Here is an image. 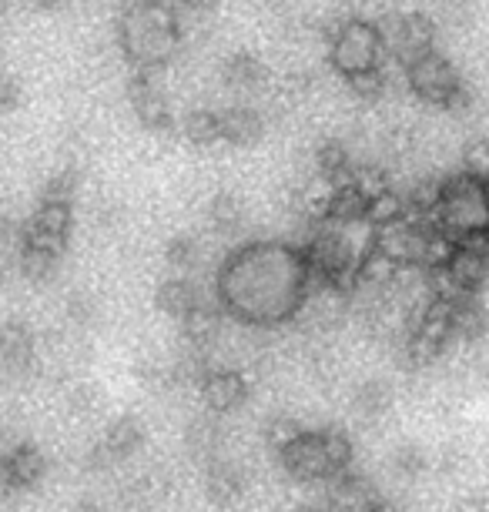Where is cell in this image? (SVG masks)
<instances>
[{"label": "cell", "mask_w": 489, "mask_h": 512, "mask_svg": "<svg viewBox=\"0 0 489 512\" xmlns=\"http://www.w3.org/2000/svg\"><path fill=\"white\" fill-rule=\"evenodd\" d=\"M165 4L181 17V14H208L215 7V0H165Z\"/></svg>", "instance_id": "obj_16"}, {"label": "cell", "mask_w": 489, "mask_h": 512, "mask_svg": "<svg viewBox=\"0 0 489 512\" xmlns=\"http://www.w3.org/2000/svg\"><path fill=\"white\" fill-rule=\"evenodd\" d=\"M382 57H386V51H382L379 27L376 21H369V17H352V21H345L339 31L332 34L329 64L345 81L376 71V67H382Z\"/></svg>", "instance_id": "obj_4"}, {"label": "cell", "mask_w": 489, "mask_h": 512, "mask_svg": "<svg viewBox=\"0 0 489 512\" xmlns=\"http://www.w3.org/2000/svg\"><path fill=\"white\" fill-rule=\"evenodd\" d=\"M17 492V482L11 476V462H7V452H0V499L14 496Z\"/></svg>", "instance_id": "obj_17"}, {"label": "cell", "mask_w": 489, "mask_h": 512, "mask_svg": "<svg viewBox=\"0 0 489 512\" xmlns=\"http://www.w3.org/2000/svg\"><path fill=\"white\" fill-rule=\"evenodd\" d=\"M21 81L11 74H0V114H11L21 108Z\"/></svg>", "instance_id": "obj_15"}, {"label": "cell", "mask_w": 489, "mask_h": 512, "mask_svg": "<svg viewBox=\"0 0 489 512\" xmlns=\"http://www.w3.org/2000/svg\"><path fill=\"white\" fill-rule=\"evenodd\" d=\"M131 104L138 111V118L145 128L151 131H165L175 124V114H171V104L165 98L158 84V71H138L131 81Z\"/></svg>", "instance_id": "obj_7"}, {"label": "cell", "mask_w": 489, "mask_h": 512, "mask_svg": "<svg viewBox=\"0 0 489 512\" xmlns=\"http://www.w3.org/2000/svg\"><path fill=\"white\" fill-rule=\"evenodd\" d=\"M222 77H225V84H232V88H238V91L258 88L262 77H265V64L258 61L252 51H235V54L225 57Z\"/></svg>", "instance_id": "obj_10"}, {"label": "cell", "mask_w": 489, "mask_h": 512, "mask_svg": "<svg viewBox=\"0 0 489 512\" xmlns=\"http://www.w3.org/2000/svg\"><path fill=\"white\" fill-rule=\"evenodd\" d=\"M429 21L436 24V31L439 27H446V31H466L473 24V4L469 0H436Z\"/></svg>", "instance_id": "obj_12"}, {"label": "cell", "mask_w": 489, "mask_h": 512, "mask_svg": "<svg viewBox=\"0 0 489 512\" xmlns=\"http://www.w3.org/2000/svg\"><path fill=\"white\" fill-rule=\"evenodd\" d=\"M34 362V335L21 322L0 325V379H17Z\"/></svg>", "instance_id": "obj_8"}, {"label": "cell", "mask_w": 489, "mask_h": 512, "mask_svg": "<svg viewBox=\"0 0 489 512\" xmlns=\"http://www.w3.org/2000/svg\"><path fill=\"white\" fill-rule=\"evenodd\" d=\"M218 128H222V138L232 144H252L262 138V114L252 108H228L225 114H218Z\"/></svg>", "instance_id": "obj_9"}, {"label": "cell", "mask_w": 489, "mask_h": 512, "mask_svg": "<svg viewBox=\"0 0 489 512\" xmlns=\"http://www.w3.org/2000/svg\"><path fill=\"white\" fill-rule=\"evenodd\" d=\"M118 41L138 71H161L181 41V17L165 0H134L118 24Z\"/></svg>", "instance_id": "obj_3"}, {"label": "cell", "mask_w": 489, "mask_h": 512, "mask_svg": "<svg viewBox=\"0 0 489 512\" xmlns=\"http://www.w3.org/2000/svg\"><path fill=\"white\" fill-rule=\"evenodd\" d=\"M406 84H409L412 94H416L419 101L439 104V108L459 111V108H466V104H469L463 77H459L456 67L449 64L439 51L419 57L416 64H409L406 67Z\"/></svg>", "instance_id": "obj_6"}, {"label": "cell", "mask_w": 489, "mask_h": 512, "mask_svg": "<svg viewBox=\"0 0 489 512\" xmlns=\"http://www.w3.org/2000/svg\"><path fill=\"white\" fill-rule=\"evenodd\" d=\"M312 265L285 241H255L225 258L218 302L232 318L255 328L285 325L305 308Z\"/></svg>", "instance_id": "obj_1"}, {"label": "cell", "mask_w": 489, "mask_h": 512, "mask_svg": "<svg viewBox=\"0 0 489 512\" xmlns=\"http://www.w3.org/2000/svg\"><path fill=\"white\" fill-rule=\"evenodd\" d=\"M429 228L443 235L449 245H473L489 235V181L463 175L443 181L429 205Z\"/></svg>", "instance_id": "obj_2"}, {"label": "cell", "mask_w": 489, "mask_h": 512, "mask_svg": "<svg viewBox=\"0 0 489 512\" xmlns=\"http://www.w3.org/2000/svg\"><path fill=\"white\" fill-rule=\"evenodd\" d=\"M349 84H352V91L359 94V101H379L389 88V74H386V67H376V71H369V74L352 77Z\"/></svg>", "instance_id": "obj_14"}, {"label": "cell", "mask_w": 489, "mask_h": 512, "mask_svg": "<svg viewBox=\"0 0 489 512\" xmlns=\"http://www.w3.org/2000/svg\"><path fill=\"white\" fill-rule=\"evenodd\" d=\"M181 128H185V138L195 141V144H212V141L222 138L218 114H212V111H191Z\"/></svg>", "instance_id": "obj_13"}, {"label": "cell", "mask_w": 489, "mask_h": 512, "mask_svg": "<svg viewBox=\"0 0 489 512\" xmlns=\"http://www.w3.org/2000/svg\"><path fill=\"white\" fill-rule=\"evenodd\" d=\"M37 7H41V11H54V7H61L64 0H34Z\"/></svg>", "instance_id": "obj_18"}, {"label": "cell", "mask_w": 489, "mask_h": 512, "mask_svg": "<svg viewBox=\"0 0 489 512\" xmlns=\"http://www.w3.org/2000/svg\"><path fill=\"white\" fill-rule=\"evenodd\" d=\"M7 462H11V476L17 482V492L37 486L41 476H44V469H47L41 452H37L34 446H24V442L7 452Z\"/></svg>", "instance_id": "obj_11"}, {"label": "cell", "mask_w": 489, "mask_h": 512, "mask_svg": "<svg viewBox=\"0 0 489 512\" xmlns=\"http://www.w3.org/2000/svg\"><path fill=\"white\" fill-rule=\"evenodd\" d=\"M382 51L396 61L402 71L409 64H416L419 57L436 51V24L429 21V14L419 11H389L376 17Z\"/></svg>", "instance_id": "obj_5"}]
</instances>
